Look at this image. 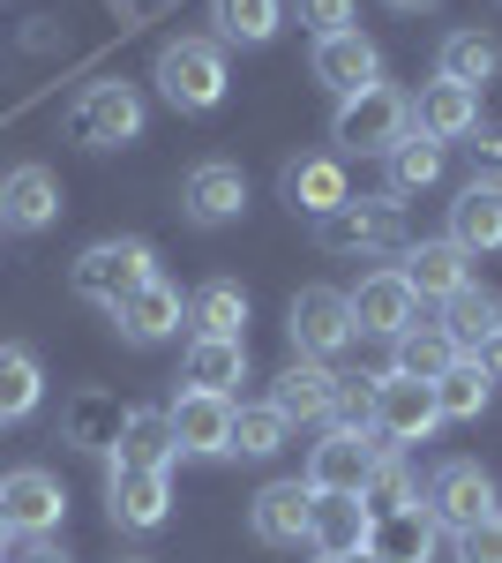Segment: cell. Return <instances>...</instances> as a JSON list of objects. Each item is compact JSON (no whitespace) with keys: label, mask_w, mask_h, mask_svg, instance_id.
<instances>
[{"label":"cell","mask_w":502,"mask_h":563,"mask_svg":"<svg viewBox=\"0 0 502 563\" xmlns=\"http://www.w3.org/2000/svg\"><path fill=\"white\" fill-rule=\"evenodd\" d=\"M233 384H248V339H188V390L233 398Z\"/></svg>","instance_id":"cell-30"},{"label":"cell","mask_w":502,"mask_h":563,"mask_svg":"<svg viewBox=\"0 0 502 563\" xmlns=\"http://www.w3.org/2000/svg\"><path fill=\"white\" fill-rule=\"evenodd\" d=\"M150 84L172 113H217L225 106V45L217 38H172L158 45V68Z\"/></svg>","instance_id":"cell-4"},{"label":"cell","mask_w":502,"mask_h":563,"mask_svg":"<svg viewBox=\"0 0 502 563\" xmlns=\"http://www.w3.org/2000/svg\"><path fill=\"white\" fill-rule=\"evenodd\" d=\"M308 519H315V488L308 481H270L248 504V533L263 549H308Z\"/></svg>","instance_id":"cell-16"},{"label":"cell","mask_w":502,"mask_h":563,"mask_svg":"<svg viewBox=\"0 0 502 563\" xmlns=\"http://www.w3.org/2000/svg\"><path fill=\"white\" fill-rule=\"evenodd\" d=\"M241 211H248V174H241L233 158L188 166V180H180V218H188V225L217 233V225H233Z\"/></svg>","instance_id":"cell-10"},{"label":"cell","mask_w":502,"mask_h":563,"mask_svg":"<svg viewBox=\"0 0 502 563\" xmlns=\"http://www.w3.org/2000/svg\"><path fill=\"white\" fill-rule=\"evenodd\" d=\"M308 76L331 90V98H353V90L382 84V45L353 23V31H331V38H315V53H308Z\"/></svg>","instance_id":"cell-11"},{"label":"cell","mask_w":502,"mask_h":563,"mask_svg":"<svg viewBox=\"0 0 502 563\" xmlns=\"http://www.w3.org/2000/svg\"><path fill=\"white\" fill-rule=\"evenodd\" d=\"M360 504H368V511H405V504H420V481H413V466H405V459H398V451H382L376 459V474H368V488H360Z\"/></svg>","instance_id":"cell-38"},{"label":"cell","mask_w":502,"mask_h":563,"mask_svg":"<svg viewBox=\"0 0 502 563\" xmlns=\"http://www.w3.org/2000/svg\"><path fill=\"white\" fill-rule=\"evenodd\" d=\"M0 541H8V511H0Z\"/></svg>","instance_id":"cell-47"},{"label":"cell","mask_w":502,"mask_h":563,"mask_svg":"<svg viewBox=\"0 0 502 563\" xmlns=\"http://www.w3.org/2000/svg\"><path fill=\"white\" fill-rule=\"evenodd\" d=\"M398 271H405V286H413L420 301H450L458 286H472V256H465L450 233L443 241H405Z\"/></svg>","instance_id":"cell-20"},{"label":"cell","mask_w":502,"mask_h":563,"mask_svg":"<svg viewBox=\"0 0 502 563\" xmlns=\"http://www.w3.org/2000/svg\"><path fill=\"white\" fill-rule=\"evenodd\" d=\"M60 211H68V196H60V174L53 166H8L0 174V225L8 233H45V225H60Z\"/></svg>","instance_id":"cell-13"},{"label":"cell","mask_w":502,"mask_h":563,"mask_svg":"<svg viewBox=\"0 0 502 563\" xmlns=\"http://www.w3.org/2000/svg\"><path fill=\"white\" fill-rule=\"evenodd\" d=\"M443 331H450V346L472 361V353H488L502 339V294L488 286H458L450 301H443Z\"/></svg>","instance_id":"cell-27"},{"label":"cell","mask_w":502,"mask_h":563,"mask_svg":"<svg viewBox=\"0 0 502 563\" xmlns=\"http://www.w3.org/2000/svg\"><path fill=\"white\" fill-rule=\"evenodd\" d=\"M450 241L465 256H495L502 249V180H465L450 196Z\"/></svg>","instance_id":"cell-23"},{"label":"cell","mask_w":502,"mask_h":563,"mask_svg":"<svg viewBox=\"0 0 502 563\" xmlns=\"http://www.w3.org/2000/svg\"><path fill=\"white\" fill-rule=\"evenodd\" d=\"M465 143H472V158H480V166H495V174H502V129H472Z\"/></svg>","instance_id":"cell-43"},{"label":"cell","mask_w":502,"mask_h":563,"mask_svg":"<svg viewBox=\"0 0 502 563\" xmlns=\"http://www.w3.org/2000/svg\"><path fill=\"white\" fill-rule=\"evenodd\" d=\"M345 301H353V331L390 339V346H398V339L420 323V294L405 286V271H368V278H360Z\"/></svg>","instance_id":"cell-12"},{"label":"cell","mask_w":502,"mask_h":563,"mask_svg":"<svg viewBox=\"0 0 502 563\" xmlns=\"http://www.w3.org/2000/svg\"><path fill=\"white\" fill-rule=\"evenodd\" d=\"M286 339H293L300 361H331L345 353L360 331H353V301L337 294V286H300L293 301H286Z\"/></svg>","instance_id":"cell-5"},{"label":"cell","mask_w":502,"mask_h":563,"mask_svg":"<svg viewBox=\"0 0 502 563\" xmlns=\"http://www.w3.org/2000/svg\"><path fill=\"white\" fill-rule=\"evenodd\" d=\"M435 76L443 84H465V90H488L502 76V38L480 31V23L472 31H450V38L435 45Z\"/></svg>","instance_id":"cell-26"},{"label":"cell","mask_w":502,"mask_h":563,"mask_svg":"<svg viewBox=\"0 0 502 563\" xmlns=\"http://www.w3.org/2000/svg\"><path fill=\"white\" fill-rule=\"evenodd\" d=\"M382 166H390V188H382V196H420V188H435V180H443V143H420V135H405V143L382 158Z\"/></svg>","instance_id":"cell-36"},{"label":"cell","mask_w":502,"mask_h":563,"mask_svg":"<svg viewBox=\"0 0 502 563\" xmlns=\"http://www.w3.org/2000/svg\"><path fill=\"white\" fill-rule=\"evenodd\" d=\"M315 563H376V556H315Z\"/></svg>","instance_id":"cell-46"},{"label":"cell","mask_w":502,"mask_h":563,"mask_svg":"<svg viewBox=\"0 0 502 563\" xmlns=\"http://www.w3.org/2000/svg\"><path fill=\"white\" fill-rule=\"evenodd\" d=\"M45 398V368L31 346H0V421H23V413H38Z\"/></svg>","instance_id":"cell-34"},{"label":"cell","mask_w":502,"mask_h":563,"mask_svg":"<svg viewBox=\"0 0 502 563\" xmlns=\"http://www.w3.org/2000/svg\"><path fill=\"white\" fill-rule=\"evenodd\" d=\"M286 435H293V421H286L270 398H263V406H233V451H241V459H278Z\"/></svg>","instance_id":"cell-35"},{"label":"cell","mask_w":502,"mask_h":563,"mask_svg":"<svg viewBox=\"0 0 502 563\" xmlns=\"http://www.w3.org/2000/svg\"><path fill=\"white\" fill-rule=\"evenodd\" d=\"M68 135L90 143V151H121L143 135V90L135 84H90L76 98V113H68Z\"/></svg>","instance_id":"cell-8"},{"label":"cell","mask_w":502,"mask_h":563,"mask_svg":"<svg viewBox=\"0 0 502 563\" xmlns=\"http://www.w3.org/2000/svg\"><path fill=\"white\" fill-rule=\"evenodd\" d=\"M8 563H68V556H60V541H53V533H23Z\"/></svg>","instance_id":"cell-42"},{"label":"cell","mask_w":502,"mask_h":563,"mask_svg":"<svg viewBox=\"0 0 502 563\" xmlns=\"http://www.w3.org/2000/svg\"><path fill=\"white\" fill-rule=\"evenodd\" d=\"M180 323H188V301H180L172 278H143V286L113 308V331H121L127 346H166Z\"/></svg>","instance_id":"cell-17"},{"label":"cell","mask_w":502,"mask_h":563,"mask_svg":"<svg viewBox=\"0 0 502 563\" xmlns=\"http://www.w3.org/2000/svg\"><path fill=\"white\" fill-rule=\"evenodd\" d=\"M458 563H502V511L458 526Z\"/></svg>","instance_id":"cell-40"},{"label":"cell","mask_w":502,"mask_h":563,"mask_svg":"<svg viewBox=\"0 0 502 563\" xmlns=\"http://www.w3.org/2000/svg\"><path fill=\"white\" fill-rule=\"evenodd\" d=\"M472 129H480V90L443 84V76L413 90V135L420 143H465Z\"/></svg>","instance_id":"cell-19"},{"label":"cell","mask_w":502,"mask_h":563,"mask_svg":"<svg viewBox=\"0 0 502 563\" xmlns=\"http://www.w3.org/2000/svg\"><path fill=\"white\" fill-rule=\"evenodd\" d=\"M0 511H8V533H53L68 519V488L45 474V466H15L0 481Z\"/></svg>","instance_id":"cell-18"},{"label":"cell","mask_w":502,"mask_h":563,"mask_svg":"<svg viewBox=\"0 0 502 563\" xmlns=\"http://www.w3.org/2000/svg\"><path fill=\"white\" fill-rule=\"evenodd\" d=\"M488 398H495V376H488L480 361H465V353L435 376V406H443V421H480Z\"/></svg>","instance_id":"cell-33"},{"label":"cell","mask_w":502,"mask_h":563,"mask_svg":"<svg viewBox=\"0 0 502 563\" xmlns=\"http://www.w3.org/2000/svg\"><path fill=\"white\" fill-rule=\"evenodd\" d=\"M331 429H376V376H337Z\"/></svg>","instance_id":"cell-39"},{"label":"cell","mask_w":502,"mask_h":563,"mask_svg":"<svg viewBox=\"0 0 502 563\" xmlns=\"http://www.w3.org/2000/svg\"><path fill=\"white\" fill-rule=\"evenodd\" d=\"M143 278H158V249L135 241V233H127V241H90L83 256L68 263V294L90 301V308H105V316H113Z\"/></svg>","instance_id":"cell-2"},{"label":"cell","mask_w":502,"mask_h":563,"mask_svg":"<svg viewBox=\"0 0 502 563\" xmlns=\"http://www.w3.org/2000/svg\"><path fill=\"white\" fill-rule=\"evenodd\" d=\"M172 443L180 459H233V398H210V390H180L166 406Z\"/></svg>","instance_id":"cell-14"},{"label":"cell","mask_w":502,"mask_h":563,"mask_svg":"<svg viewBox=\"0 0 502 563\" xmlns=\"http://www.w3.org/2000/svg\"><path fill=\"white\" fill-rule=\"evenodd\" d=\"M390 8H398V15H420V8H435V0H390Z\"/></svg>","instance_id":"cell-45"},{"label":"cell","mask_w":502,"mask_h":563,"mask_svg":"<svg viewBox=\"0 0 502 563\" xmlns=\"http://www.w3.org/2000/svg\"><path fill=\"white\" fill-rule=\"evenodd\" d=\"M278 188H286V203H293V211H308V218L337 211V203L353 196V180H345V158H337V151H315V158H293V166L278 174Z\"/></svg>","instance_id":"cell-25"},{"label":"cell","mask_w":502,"mask_h":563,"mask_svg":"<svg viewBox=\"0 0 502 563\" xmlns=\"http://www.w3.org/2000/svg\"><path fill=\"white\" fill-rule=\"evenodd\" d=\"M105 519L121 526V533H150V526L172 519V474L158 466H105Z\"/></svg>","instance_id":"cell-9"},{"label":"cell","mask_w":502,"mask_h":563,"mask_svg":"<svg viewBox=\"0 0 502 563\" xmlns=\"http://www.w3.org/2000/svg\"><path fill=\"white\" fill-rule=\"evenodd\" d=\"M121 421H127V406L113 398V390H76V398H68V413H60V435H68L76 451H105V459H113Z\"/></svg>","instance_id":"cell-28"},{"label":"cell","mask_w":502,"mask_h":563,"mask_svg":"<svg viewBox=\"0 0 502 563\" xmlns=\"http://www.w3.org/2000/svg\"><path fill=\"white\" fill-rule=\"evenodd\" d=\"M121 563H150V556H121Z\"/></svg>","instance_id":"cell-48"},{"label":"cell","mask_w":502,"mask_h":563,"mask_svg":"<svg viewBox=\"0 0 502 563\" xmlns=\"http://www.w3.org/2000/svg\"><path fill=\"white\" fill-rule=\"evenodd\" d=\"M405 135H413V98H405L398 84L353 90V98H337V113H331L337 158H390Z\"/></svg>","instance_id":"cell-1"},{"label":"cell","mask_w":502,"mask_h":563,"mask_svg":"<svg viewBox=\"0 0 502 563\" xmlns=\"http://www.w3.org/2000/svg\"><path fill=\"white\" fill-rule=\"evenodd\" d=\"M113 459H121V466H158V474H172L180 443H172L166 406H127V421H121V443H113Z\"/></svg>","instance_id":"cell-29"},{"label":"cell","mask_w":502,"mask_h":563,"mask_svg":"<svg viewBox=\"0 0 502 563\" xmlns=\"http://www.w3.org/2000/svg\"><path fill=\"white\" fill-rule=\"evenodd\" d=\"M217 45H270L286 23V0H210Z\"/></svg>","instance_id":"cell-32"},{"label":"cell","mask_w":502,"mask_h":563,"mask_svg":"<svg viewBox=\"0 0 502 563\" xmlns=\"http://www.w3.org/2000/svg\"><path fill=\"white\" fill-rule=\"evenodd\" d=\"M435 541H443V519L427 511V496L405 504V511H382L376 533H368V556L376 563H435Z\"/></svg>","instance_id":"cell-21"},{"label":"cell","mask_w":502,"mask_h":563,"mask_svg":"<svg viewBox=\"0 0 502 563\" xmlns=\"http://www.w3.org/2000/svg\"><path fill=\"white\" fill-rule=\"evenodd\" d=\"M472 361H480V368H488V376H495V384H502V339H495V346H488V353H472Z\"/></svg>","instance_id":"cell-44"},{"label":"cell","mask_w":502,"mask_h":563,"mask_svg":"<svg viewBox=\"0 0 502 563\" xmlns=\"http://www.w3.org/2000/svg\"><path fill=\"white\" fill-rule=\"evenodd\" d=\"M188 323H196V339H248V286L210 278L203 294L188 301Z\"/></svg>","instance_id":"cell-31"},{"label":"cell","mask_w":502,"mask_h":563,"mask_svg":"<svg viewBox=\"0 0 502 563\" xmlns=\"http://www.w3.org/2000/svg\"><path fill=\"white\" fill-rule=\"evenodd\" d=\"M315 249L331 256H405V211L398 196H345L315 218Z\"/></svg>","instance_id":"cell-3"},{"label":"cell","mask_w":502,"mask_h":563,"mask_svg":"<svg viewBox=\"0 0 502 563\" xmlns=\"http://www.w3.org/2000/svg\"><path fill=\"white\" fill-rule=\"evenodd\" d=\"M427 511L450 526H472V519H488L495 511V474L480 466V459H443L435 466V481H427Z\"/></svg>","instance_id":"cell-15"},{"label":"cell","mask_w":502,"mask_h":563,"mask_svg":"<svg viewBox=\"0 0 502 563\" xmlns=\"http://www.w3.org/2000/svg\"><path fill=\"white\" fill-rule=\"evenodd\" d=\"M270 406L286 413V421H331V406H337V368L331 361H286L278 368V384H270Z\"/></svg>","instance_id":"cell-22"},{"label":"cell","mask_w":502,"mask_h":563,"mask_svg":"<svg viewBox=\"0 0 502 563\" xmlns=\"http://www.w3.org/2000/svg\"><path fill=\"white\" fill-rule=\"evenodd\" d=\"M435 429H443L435 384H420V376H405V368H382L376 376V435H382V451L427 443Z\"/></svg>","instance_id":"cell-6"},{"label":"cell","mask_w":502,"mask_h":563,"mask_svg":"<svg viewBox=\"0 0 502 563\" xmlns=\"http://www.w3.org/2000/svg\"><path fill=\"white\" fill-rule=\"evenodd\" d=\"M368 533H376V511L360 496H315V519H308L315 556H368Z\"/></svg>","instance_id":"cell-24"},{"label":"cell","mask_w":502,"mask_h":563,"mask_svg":"<svg viewBox=\"0 0 502 563\" xmlns=\"http://www.w3.org/2000/svg\"><path fill=\"white\" fill-rule=\"evenodd\" d=\"M300 23L315 31V38H331V31H353V0H293Z\"/></svg>","instance_id":"cell-41"},{"label":"cell","mask_w":502,"mask_h":563,"mask_svg":"<svg viewBox=\"0 0 502 563\" xmlns=\"http://www.w3.org/2000/svg\"><path fill=\"white\" fill-rule=\"evenodd\" d=\"M450 361H458L450 331H443V323H413V331L398 339V361H390V368H405V376H420V384H435Z\"/></svg>","instance_id":"cell-37"},{"label":"cell","mask_w":502,"mask_h":563,"mask_svg":"<svg viewBox=\"0 0 502 563\" xmlns=\"http://www.w3.org/2000/svg\"><path fill=\"white\" fill-rule=\"evenodd\" d=\"M382 459V435L376 429H331L323 443H308V488L315 496H360L368 488V474H376Z\"/></svg>","instance_id":"cell-7"}]
</instances>
